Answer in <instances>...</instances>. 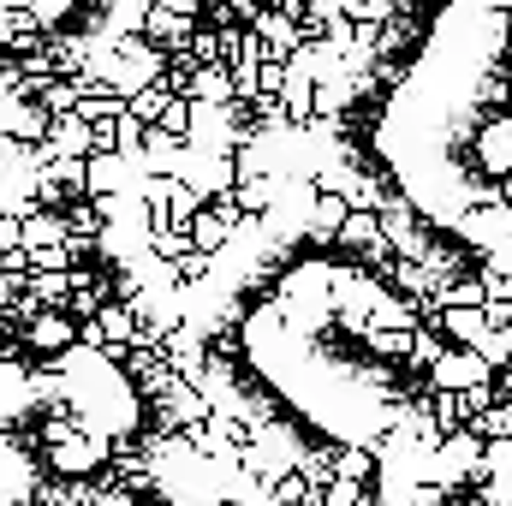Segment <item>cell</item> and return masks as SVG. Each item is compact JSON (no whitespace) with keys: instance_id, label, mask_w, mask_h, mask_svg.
Here are the masks:
<instances>
[{"instance_id":"obj_1","label":"cell","mask_w":512,"mask_h":506,"mask_svg":"<svg viewBox=\"0 0 512 506\" xmlns=\"http://www.w3.org/2000/svg\"><path fill=\"white\" fill-rule=\"evenodd\" d=\"M245 24H251L256 36H262V54H274V60H286V54H292V48L304 42V30H298V18H286L280 6H256V12L245 18Z\"/></svg>"},{"instance_id":"obj_2","label":"cell","mask_w":512,"mask_h":506,"mask_svg":"<svg viewBox=\"0 0 512 506\" xmlns=\"http://www.w3.org/2000/svg\"><path fill=\"white\" fill-rule=\"evenodd\" d=\"M137 30H143V36H149L161 54H173V48H185V36L197 30V18H191V12H173V6H155V0H149Z\"/></svg>"},{"instance_id":"obj_3","label":"cell","mask_w":512,"mask_h":506,"mask_svg":"<svg viewBox=\"0 0 512 506\" xmlns=\"http://www.w3.org/2000/svg\"><path fill=\"white\" fill-rule=\"evenodd\" d=\"M24 346H30V352H60V346H72V310H66V304H42V310L24 322Z\"/></svg>"},{"instance_id":"obj_4","label":"cell","mask_w":512,"mask_h":506,"mask_svg":"<svg viewBox=\"0 0 512 506\" xmlns=\"http://www.w3.org/2000/svg\"><path fill=\"white\" fill-rule=\"evenodd\" d=\"M280 185H286V173H239V179H233V203H239L245 215H262V209H274Z\"/></svg>"},{"instance_id":"obj_5","label":"cell","mask_w":512,"mask_h":506,"mask_svg":"<svg viewBox=\"0 0 512 506\" xmlns=\"http://www.w3.org/2000/svg\"><path fill=\"white\" fill-rule=\"evenodd\" d=\"M233 227H239V221H227V215H221V209H209V203H203V209L185 221L191 245H197V251H209V256H215L221 245H227V239H233Z\"/></svg>"},{"instance_id":"obj_6","label":"cell","mask_w":512,"mask_h":506,"mask_svg":"<svg viewBox=\"0 0 512 506\" xmlns=\"http://www.w3.org/2000/svg\"><path fill=\"white\" fill-rule=\"evenodd\" d=\"M96 322H102V334H108V358H120V352L131 346V334H137V316H131V304H126V298H102Z\"/></svg>"},{"instance_id":"obj_7","label":"cell","mask_w":512,"mask_h":506,"mask_svg":"<svg viewBox=\"0 0 512 506\" xmlns=\"http://www.w3.org/2000/svg\"><path fill=\"white\" fill-rule=\"evenodd\" d=\"M477 352H483V364H489V370H507V364H512V322H483Z\"/></svg>"},{"instance_id":"obj_8","label":"cell","mask_w":512,"mask_h":506,"mask_svg":"<svg viewBox=\"0 0 512 506\" xmlns=\"http://www.w3.org/2000/svg\"><path fill=\"white\" fill-rule=\"evenodd\" d=\"M197 209H203V197H197V191H191L185 179H173V185H167V203H161V221H173V227H185V221H191Z\"/></svg>"},{"instance_id":"obj_9","label":"cell","mask_w":512,"mask_h":506,"mask_svg":"<svg viewBox=\"0 0 512 506\" xmlns=\"http://www.w3.org/2000/svg\"><path fill=\"white\" fill-rule=\"evenodd\" d=\"M334 459V477H364L370 483V471H376V453L364 447V441H346L340 453H328Z\"/></svg>"},{"instance_id":"obj_10","label":"cell","mask_w":512,"mask_h":506,"mask_svg":"<svg viewBox=\"0 0 512 506\" xmlns=\"http://www.w3.org/2000/svg\"><path fill=\"white\" fill-rule=\"evenodd\" d=\"M149 251L173 262L179 251H191V233H185V227H173V221H149Z\"/></svg>"},{"instance_id":"obj_11","label":"cell","mask_w":512,"mask_h":506,"mask_svg":"<svg viewBox=\"0 0 512 506\" xmlns=\"http://www.w3.org/2000/svg\"><path fill=\"white\" fill-rule=\"evenodd\" d=\"M495 191H501V203H507V209H512V167H507V173H501V185H495Z\"/></svg>"},{"instance_id":"obj_12","label":"cell","mask_w":512,"mask_h":506,"mask_svg":"<svg viewBox=\"0 0 512 506\" xmlns=\"http://www.w3.org/2000/svg\"><path fill=\"white\" fill-rule=\"evenodd\" d=\"M501 435H512V399H501Z\"/></svg>"}]
</instances>
